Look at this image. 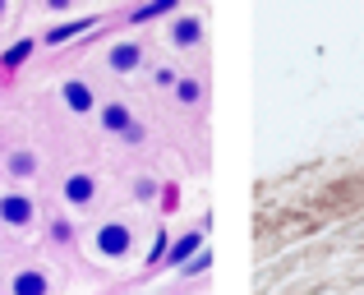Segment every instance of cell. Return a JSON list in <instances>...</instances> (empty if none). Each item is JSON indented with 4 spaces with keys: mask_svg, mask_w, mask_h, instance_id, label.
I'll list each match as a JSON object with an SVG mask.
<instances>
[{
    "mask_svg": "<svg viewBox=\"0 0 364 295\" xmlns=\"http://www.w3.org/2000/svg\"><path fill=\"white\" fill-rule=\"evenodd\" d=\"M92 250H97V259L107 263H120L134 254V226L129 222H97V231H92Z\"/></svg>",
    "mask_w": 364,
    "mask_h": 295,
    "instance_id": "obj_1",
    "label": "cell"
},
{
    "mask_svg": "<svg viewBox=\"0 0 364 295\" xmlns=\"http://www.w3.org/2000/svg\"><path fill=\"white\" fill-rule=\"evenodd\" d=\"M0 222L14 226V231H23V226L37 222V203L28 189H9V194H0Z\"/></svg>",
    "mask_w": 364,
    "mask_h": 295,
    "instance_id": "obj_2",
    "label": "cell"
},
{
    "mask_svg": "<svg viewBox=\"0 0 364 295\" xmlns=\"http://www.w3.org/2000/svg\"><path fill=\"white\" fill-rule=\"evenodd\" d=\"M166 42L176 46V51H194V46L203 42V18H198V14H171Z\"/></svg>",
    "mask_w": 364,
    "mask_h": 295,
    "instance_id": "obj_3",
    "label": "cell"
},
{
    "mask_svg": "<svg viewBox=\"0 0 364 295\" xmlns=\"http://www.w3.org/2000/svg\"><path fill=\"white\" fill-rule=\"evenodd\" d=\"M143 60H148V51H143L139 37H124V42H116V46L107 51L111 74H139V70H143Z\"/></svg>",
    "mask_w": 364,
    "mask_h": 295,
    "instance_id": "obj_4",
    "label": "cell"
},
{
    "mask_svg": "<svg viewBox=\"0 0 364 295\" xmlns=\"http://www.w3.org/2000/svg\"><path fill=\"white\" fill-rule=\"evenodd\" d=\"M97 176H88V171H74V176H65V185H60V198L70 208H88L92 198H97Z\"/></svg>",
    "mask_w": 364,
    "mask_h": 295,
    "instance_id": "obj_5",
    "label": "cell"
},
{
    "mask_svg": "<svg viewBox=\"0 0 364 295\" xmlns=\"http://www.w3.org/2000/svg\"><path fill=\"white\" fill-rule=\"evenodd\" d=\"M60 102H65V111H74V116H92V111H97V97H92V88L83 79H65L60 83Z\"/></svg>",
    "mask_w": 364,
    "mask_h": 295,
    "instance_id": "obj_6",
    "label": "cell"
},
{
    "mask_svg": "<svg viewBox=\"0 0 364 295\" xmlns=\"http://www.w3.org/2000/svg\"><path fill=\"white\" fill-rule=\"evenodd\" d=\"M9 295H51V281L42 268H18L9 277Z\"/></svg>",
    "mask_w": 364,
    "mask_h": 295,
    "instance_id": "obj_7",
    "label": "cell"
},
{
    "mask_svg": "<svg viewBox=\"0 0 364 295\" xmlns=\"http://www.w3.org/2000/svg\"><path fill=\"white\" fill-rule=\"evenodd\" d=\"M134 125V111L124 107V102H107V107H102V129H107V134H124V129Z\"/></svg>",
    "mask_w": 364,
    "mask_h": 295,
    "instance_id": "obj_8",
    "label": "cell"
},
{
    "mask_svg": "<svg viewBox=\"0 0 364 295\" xmlns=\"http://www.w3.org/2000/svg\"><path fill=\"white\" fill-rule=\"evenodd\" d=\"M203 250V231H189V235H180L176 245H171V254H166V263L171 268H185L189 259H194V254Z\"/></svg>",
    "mask_w": 364,
    "mask_h": 295,
    "instance_id": "obj_9",
    "label": "cell"
},
{
    "mask_svg": "<svg viewBox=\"0 0 364 295\" xmlns=\"http://www.w3.org/2000/svg\"><path fill=\"white\" fill-rule=\"evenodd\" d=\"M37 166H42V161H37L33 148H9V176L14 180H33Z\"/></svg>",
    "mask_w": 364,
    "mask_h": 295,
    "instance_id": "obj_10",
    "label": "cell"
},
{
    "mask_svg": "<svg viewBox=\"0 0 364 295\" xmlns=\"http://www.w3.org/2000/svg\"><path fill=\"white\" fill-rule=\"evenodd\" d=\"M176 97H180V107H198V102H203V83H198L194 74H180Z\"/></svg>",
    "mask_w": 364,
    "mask_h": 295,
    "instance_id": "obj_11",
    "label": "cell"
},
{
    "mask_svg": "<svg viewBox=\"0 0 364 295\" xmlns=\"http://www.w3.org/2000/svg\"><path fill=\"white\" fill-rule=\"evenodd\" d=\"M161 14H176V0H157V5L129 9V18H134V23H148V18H161Z\"/></svg>",
    "mask_w": 364,
    "mask_h": 295,
    "instance_id": "obj_12",
    "label": "cell"
},
{
    "mask_svg": "<svg viewBox=\"0 0 364 295\" xmlns=\"http://www.w3.org/2000/svg\"><path fill=\"white\" fill-rule=\"evenodd\" d=\"M208 268H213V250L203 245V250H198L194 259H189L185 268H180V277H198V272H208Z\"/></svg>",
    "mask_w": 364,
    "mask_h": 295,
    "instance_id": "obj_13",
    "label": "cell"
},
{
    "mask_svg": "<svg viewBox=\"0 0 364 295\" xmlns=\"http://www.w3.org/2000/svg\"><path fill=\"white\" fill-rule=\"evenodd\" d=\"M51 240L55 245H74V222H70V217H51Z\"/></svg>",
    "mask_w": 364,
    "mask_h": 295,
    "instance_id": "obj_14",
    "label": "cell"
},
{
    "mask_svg": "<svg viewBox=\"0 0 364 295\" xmlns=\"http://www.w3.org/2000/svg\"><path fill=\"white\" fill-rule=\"evenodd\" d=\"M134 198H139V203H152V198H157V180L139 176V180H134Z\"/></svg>",
    "mask_w": 364,
    "mask_h": 295,
    "instance_id": "obj_15",
    "label": "cell"
},
{
    "mask_svg": "<svg viewBox=\"0 0 364 295\" xmlns=\"http://www.w3.org/2000/svg\"><path fill=\"white\" fill-rule=\"evenodd\" d=\"M88 23H92V18H79V23H65V28H51V33H46V42H51V46H60L70 33H79V28H88Z\"/></svg>",
    "mask_w": 364,
    "mask_h": 295,
    "instance_id": "obj_16",
    "label": "cell"
},
{
    "mask_svg": "<svg viewBox=\"0 0 364 295\" xmlns=\"http://www.w3.org/2000/svg\"><path fill=\"white\" fill-rule=\"evenodd\" d=\"M152 83H157V88H176V83H180V74L171 70V65H161V70H152Z\"/></svg>",
    "mask_w": 364,
    "mask_h": 295,
    "instance_id": "obj_17",
    "label": "cell"
},
{
    "mask_svg": "<svg viewBox=\"0 0 364 295\" xmlns=\"http://www.w3.org/2000/svg\"><path fill=\"white\" fill-rule=\"evenodd\" d=\"M120 139H124V144H143V139H148V129H143V125H139V120H134V125H129V129H124V134H120Z\"/></svg>",
    "mask_w": 364,
    "mask_h": 295,
    "instance_id": "obj_18",
    "label": "cell"
},
{
    "mask_svg": "<svg viewBox=\"0 0 364 295\" xmlns=\"http://www.w3.org/2000/svg\"><path fill=\"white\" fill-rule=\"evenodd\" d=\"M28 51H33V42H18V46H14V51H9V55H5V60H9V65H18V60H23V55H28Z\"/></svg>",
    "mask_w": 364,
    "mask_h": 295,
    "instance_id": "obj_19",
    "label": "cell"
},
{
    "mask_svg": "<svg viewBox=\"0 0 364 295\" xmlns=\"http://www.w3.org/2000/svg\"><path fill=\"white\" fill-rule=\"evenodd\" d=\"M0 14H5V5H0Z\"/></svg>",
    "mask_w": 364,
    "mask_h": 295,
    "instance_id": "obj_20",
    "label": "cell"
}]
</instances>
